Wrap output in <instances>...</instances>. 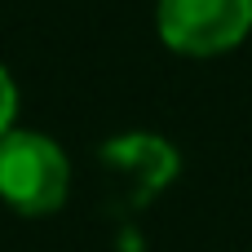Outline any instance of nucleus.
Listing matches in <instances>:
<instances>
[{"mask_svg": "<svg viewBox=\"0 0 252 252\" xmlns=\"http://www.w3.org/2000/svg\"><path fill=\"white\" fill-rule=\"evenodd\" d=\"M71 190V164L62 146L31 128H9L0 137V199L27 217L58 213Z\"/></svg>", "mask_w": 252, "mask_h": 252, "instance_id": "nucleus-1", "label": "nucleus"}, {"mask_svg": "<svg viewBox=\"0 0 252 252\" xmlns=\"http://www.w3.org/2000/svg\"><path fill=\"white\" fill-rule=\"evenodd\" d=\"M159 40L186 58H213L244 44L252 31V0H159Z\"/></svg>", "mask_w": 252, "mask_h": 252, "instance_id": "nucleus-2", "label": "nucleus"}, {"mask_svg": "<svg viewBox=\"0 0 252 252\" xmlns=\"http://www.w3.org/2000/svg\"><path fill=\"white\" fill-rule=\"evenodd\" d=\"M13 115H18V89H13V80H9V71L0 66V137L9 133V124H13Z\"/></svg>", "mask_w": 252, "mask_h": 252, "instance_id": "nucleus-3", "label": "nucleus"}]
</instances>
